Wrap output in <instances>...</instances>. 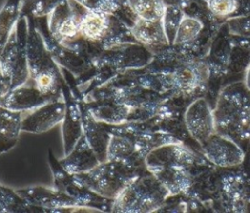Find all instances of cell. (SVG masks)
Masks as SVG:
<instances>
[{
  "instance_id": "1",
  "label": "cell",
  "mask_w": 250,
  "mask_h": 213,
  "mask_svg": "<svg viewBox=\"0 0 250 213\" xmlns=\"http://www.w3.org/2000/svg\"><path fill=\"white\" fill-rule=\"evenodd\" d=\"M213 113L217 132L235 141L250 138V91L244 83L223 89Z\"/></svg>"
},
{
  "instance_id": "2",
  "label": "cell",
  "mask_w": 250,
  "mask_h": 213,
  "mask_svg": "<svg viewBox=\"0 0 250 213\" xmlns=\"http://www.w3.org/2000/svg\"><path fill=\"white\" fill-rule=\"evenodd\" d=\"M26 17L28 20L27 64L29 78L43 93L62 95V87L65 80L62 68L47 49L36 25L35 18Z\"/></svg>"
},
{
  "instance_id": "3",
  "label": "cell",
  "mask_w": 250,
  "mask_h": 213,
  "mask_svg": "<svg viewBox=\"0 0 250 213\" xmlns=\"http://www.w3.org/2000/svg\"><path fill=\"white\" fill-rule=\"evenodd\" d=\"M168 197V192L162 184L146 169L113 199L111 212H156Z\"/></svg>"
},
{
  "instance_id": "4",
  "label": "cell",
  "mask_w": 250,
  "mask_h": 213,
  "mask_svg": "<svg viewBox=\"0 0 250 213\" xmlns=\"http://www.w3.org/2000/svg\"><path fill=\"white\" fill-rule=\"evenodd\" d=\"M146 170V166H132L107 159L92 170L76 176L98 194L114 199L135 178Z\"/></svg>"
},
{
  "instance_id": "5",
  "label": "cell",
  "mask_w": 250,
  "mask_h": 213,
  "mask_svg": "<svg viewBox=\"0 0 250 213\" xmlns=\"http://www.w3.org/2000/svg\"><path fill=\"white\" fill-rule=\"evenodd\" d=\"M27 35L28 20L26 16L21 15L0 53V76L9 82V90L22 85L29 79Z\"/></svg>"
},
{
  "instance_id": "6",
  "label": "cell",
  "mask_w": 250,
  "mask_h": 213,
  "mask_svg": "<svg viewBox=\"0 0 250 213\" xmlns=\"http://www.w3.org/2000/svg\"><path fill=\"white\" fill-rule=\"evenodd\" d=\"M48 162L52 171L53 187L55 189L76 199L83 208L101 212H111L113 199L98 194L79 180L76 175L65 170L51 149H48Z\"/></svg>"
},
{
  "instance_id": "7",
  "label": "cell",
  "mask_w": 250,
  "mask_h": 213,
  "mask_svg": "<svg viewBox=\"0 0 250 213\" xmlns=\"http://www.w3.org/2000/svg\"><path fill=\"white\" fill-rule=\"evenodd\" d=\"M35 22L55 62L61 68L67 70L74 76L75 84L80 90L95 75V65L87 62L73 49L53 38L48 29L47 17L35 18Z\"/></svg>"
},
{
  "instance_id": "8",
  "label": "cell",
  "mask_w": 250,
  "mask_h": 213,
  "mask_svg": "<svg viewBox=\"0 0 250 213\" xmlns=\"http://www.w3.org/2000/svg\"><path fill=\"white\" fill-rule=\"evenodd\" d=\"M153 53L140 43H127L104 49L98 64L110 66L117 73L146 67L152 60Z\"/></svg>"
},
{
  "instance_id": "9",
  "label": "cell",
  "mask_w": 250,
  "mask_h": 213,
  "mask_svg": "<svg viewBox=\"0 0 250 213\" xmlns=\"http://www.w3.org/2000/svg\"><path fill=\"white\" fill-rule=\"evenodd\" d=\"M16 192L27 202L43 207L47 209L49 213L93 211L91 209L81 207L76 199L55 189L53 186H31L18 189Z\"/></svg>"
},
{
  "instance_id": "10",
  "label": "cell",
  "mask_w": 250,
  "mask_h": 213,
  "mask_svg": "<svg viewBox=\"0 0 250 213\" xmlns=\"http://www.w3.org/2000/svg\"><path fill=\"white\" fill-rule=\"evenodd\" d=\"M86 8L75 0H64L47 17L50 34L62 43L79 34L81 16Z\"/></svg>"
},
{
  "instance_id": "11",
  "label": "cell",
  "mask_w": 250,
  "mask_h": 213,
  "mask_svg": "<svg viewBox=\"0 0 250 213\" xmlns=\"http://www.w3.org/2000/svg\"><path fill=\"white\" fill-rule=\"evenodd\" d=\"M201 149L205 158L218 167H235L244 160V151L237 142L217 131L201 145Z\"/></svg>"
},
{
  "instance_id": "12",
  "label": "cell",
  "mask_w": 250,
  "mask_h": 213,
  "mask_svg": "<svg viewBox=\"0 0 250 213\" xmlns=\"http://www.w3.org/2000/svg\"><path fill=\"white\" fill-rule=\"evenodd\" d=\"M184 122L188 135L200 146L217 131L213 109L205 98H197L188 106Z\"/></svg>"
},
{
  "instance_id": "13",
  "label": "cell",
  "mask_w": 250,
  "mask_h": 213,
  "mask_svg": "<svg viewBox=\"0 0 250 213\" xmlns=\"http://www.w3.org/2000/svg\"><path fill=\"white\" fill-rule=\"evenodd\" d=\"M194 162V153L180 141L163 144L151 149L145 157V165L150 173L172 166L188 168Z\"/></svg>"
},
{
  "instance_id": "14",
  "label": "cell",
  "mask_w": 250,
  "mask_h": 213,
  "mask_svg": "<svg viewBox=\"0 0 250 213\" xmlns=\"http://www.w3.org/2000/svg\"><path fill=\"white\" fill-rule=\"evenodd\" d=\"M62 97V95L43 93L32 80L29 82L28 79L22 85L7 91L0 102V106L11 110L26 112Z\"/></svg>"
},
{
  "instance_id": "15",
  "label": "cell",
  "mask_w": 250,
  "mask_h": 213,
  "mask_svg": "<svg viewBox=\"0 0 250 213\" xmlns=\"http://www.w3.org/2000/svg\"><path fill=\"white\" fill-rule=\"evenodd\" d=\"M65 111L63 98L53 100L22 116L21 131L42 134L62 123Z\"/></svg>"
},
{
  "instance_id": "16",
  "label": "cell",
  "mask_w": 250,
  "mask_h": 213,
  "mask_svg": "<svg viewBox=\"0 0 250 213\" xmlns=\"http://www.w3.org/2000/svg\"><path fill=\"white\" fill-rule=\"evenodd\" d=\"M210 75V69L203 58L185 60L171 72L175 94L193 92L206 83Z\"/></svg>"
},
{
  "instance_id": "17",
  "label": "cell",
  "mask_w": 250,
  "mask_h": 213,
  "mask_svg": "<svg viewBox=\"0 0 250 213\" xmlns=\"http://www.w3.org/2000/svg\"><path fill=\"white\" fill-rule=\"evenodd\" d=\"M65 80V79H64ZM62 98L65 103L64 116L62 121V139L64 155L69 153L83 135V122L80 106L73 97L66 81L62 87Z\"/></svg>"
},
{
  "instance_id": "18",
  "label": "cell",
  "mask_w": 250,
  "mask_h": 213,
  "mask_svg": "<svg viewBox=\"0 0 250 213\" xmlns=\"http://www.w3.org/2000/svg\"><path fill=\"white\" fill-rule=\"evenodd\" d=\"M76 101L80 106L82 114L83 135L96 152L100 162H104L107 159V147L111 137L107 130V123L97 120L91 114L86 106L84 99Z\"/></svg>"
},
{
  "instance_id": "19",
  "label": "cell",
  "mask_w": 250,
  "mask_h": 213,
  "mask_svg": "<svg viewBox=\"0 0 250 213\" xmlns=\"http://www.w3.org/2000/svg\"><path fill=\"white\" fill-rule=\"evenodd\" d=\"M91 114L99 121L107 124L128 122L130 107L112 97H103L85 102Z\"/></svg>"
},
{
  "instance_id": "20",
  "label": "cell",
  "mask_w": 250,
  "mask_h": 213,
  "mask_svg": "<svg viewBox=\"0 0 250 213\" xmlns=\"http://www.w3.org/2000/svg\"><path fill=\"white\" fill-rule=\"evenodd\" d=\"M233 47L232 36L229 33L226 24L215 34L210 44L208 54L204 59L210 73H223L228 71L229 61Z\"/></svg>"
},
{
  "instance_id": "21",
  "label": "cell",
  "mask_w": 250,
  "mask_h": 213,
  "mask_svg": "<svg viewBox=\"0 0 250 213\" xmlns=\"http://www.w3.org/2000/svg\"><path fill=\"white\" fill-rule=\"evenodd\" d=\"M59 160L65 170L75 175L88 172L101 163L84 135L81 136L71 151Z\"/></svg>"
},
{
  "instance_id": "22",
  "label": "cell",
  "mask_w": 250,
  "mask_h": 213,
  "mask_svg": "<svg viewBox=\"0 0 250 213\" xmlns=\"http://www.w3.org/2000/svg\"><path fill=\"white\" fill-rule=\"evenodd\" d=\"M131 31L136 41L152 53L170 45L164 31L162 20L148 21L138 18L131 26Z\"/></svg>"
},
{
  "instance_id": "23",
  "label": "cell",
  "mask_w": 250,
  "mask_h": 213,
  "mask_svg": "<svg viewBox=\"0 0 250 213\" xmlns=\"http://www.w3.org/2000/svg\"><path fill=\"white\" fill-rule=\"evenodd\" d=\"M112 18V14L85 9L80 20L79 34L102 45L108 33Z\"/></svg>"
},
{
  "instance_id": "24",
  "label": "cell",
  "mask_w": 250,
  "mask_h": 213,
  "mask_svg": "<svg viewBox=\"0 0 250 213\" xmlns=\"http://www.w3.org/2000/svg\"><path fill=\"white\" fill-rule=\"evenodd\" d=\"M23 112L0 106V156L18 144L21 131Z\"/></svg>"
},
{
  "instance_id": "25",
  "label": "cell",
  "mask_w": 250,
  "mask_h": 213,
  "mask_svg": "<svg viewBox=\"0 0 250 213\" xmlns=\"http://www.w3.org/2000/svg\"><path fill=\"white\" fill-rule=\"evenodd\" d=\"M107 159L132 166H146L145 156L138 150L135 144L128 137L120 134H111L107 147Z\"/></svg>"
},
{
  "instance_id": "26",
  "label": "cell",
  "mask_w": 250,
  "mask_h": 213,
  "mask_svg": "<svg viewBox=\"0 0 250 213\" xmlns=\"http://www.w3.org/2000/svg\"><path fill=\"white\" fill-rule=\"evenodd\" d=\"M152 174L168 192L169 197L188 192L192 184L191 176L187 167H166L158 169Z\"/></svg>"
},
{
  "instance_id": "27",
  "label": "cell",
  "mask_w": 250,
  "mask_h": 213,
  "mask_svg": "<svg viewBox=\"0 0 250 213\" xmlns=\"http://www.w3.org/2000/svg\"><path fill=\"white\" fill-rule=\"evenodd\" d=\"M204 29L205 22L202 18L185 13L172 45L189 48L194 51L203 35Z\"/></svg>"
},
{
  "instance_id": "28",
  "label": "cell",
  "mask_w": 250,
  "mask_h": 213,
  "mask_svg": "<svg viewBox=\"0 0 250 213\" xmlns=\"http://www.w3.org/2000/svg\"><path fill=\"white\" fill-rule=\"evenodd\" d=\"M0 213H48V211L24 200L16 190L0 184Z\"/></svg>"
},
{
  "instance_id": "29",
  "label": "cell",
  "mask_w": 250,
  "mask_h": 213,
  "mask_svg": "<svg viewBox=\"0 0 250 213\" xmlns=\"http://www.w3.org/2000/svg\"><path fill=\"white\" fill-rule=\"evenodd\" d=\"M21 3L22 0H6L0 8V53L21 15Z\"/></svg>"
},
{
  "instance_id": "30",
  "label": "cell",
  "mask_w": 250,
  "mask_h": 213,
  "mask_svg": "<svg viewBox=\"0 0 250 213\" xmlns=\"http://www.w3.org/2000/svg\"><path fill=\"white\" fill-rule=\"evenodd\" d=\"M222 182L223 194L227 204L233 211H242L244 208V187L243 184L234 175H226Z\"/></svg>"
},
{
  "instance_id": "31",
  "label": "cell",
  "mask_w": 250,
  "mask_h": 213,
  "mask_svg": "<svg viewBox=\"0 0 250 213\" xmlns=\"http://www.w3.org/2000/svg\"><path fill=\"white\" fill-rule=\"evenodd\" d=\"M128 3L137 18L148 21L162 20L166 7L162 0H128Z\"/></svg>"
},
{
  "instance_id": "32",
  "label": "cell",
  "mask_w": 250,
  "mask_h": 213,
  "mask_svg": "<svg viewBox=\"0 0 250 213\" xmlns=\"http://www.w3.org/2000/svg\"><path fill=\"white\" fill-rule=\"evenodd\" d=\"M185 16V10L179 6L168 5L165 7L164 15L162 17V23L164 31L170 45L173 44L179 25Z\"/></svg>"
},
{
  "instance_id": "33",
  "label": "cell",
  "mask_w": 250,
  "mask_h": 213,
  "mask_svg": "<svg viewBox=\"0 0 250 213\" xmlns=\"http://www.w3.org/2000/svg\"><path fill=\"white\" fill-rule=\"evenodd\" d=\"M64 0H22L21 15L33 18L48 17Z\"/></svg>"
},
{
  "instance_id": "34",
  "label": "cell",
  "mask_w": 250,
  "mask_h": 213,
  "mask_svg": "<svg viewBox=\"0 0 250 213\" xmlns=\"http://www.w3.org/2000/svg\"><path fill=\"white\" fill-rule=\"evenodd\" d=\"M209 13L218 20H227L237 15L239 10L238 0H205Z\"/></svg>"
},
{
  "instance_id": "35",
  "label": "cell",
  "mask_w": 250,
  "mask_h": 213,
  "mask_svg": "<svg viewBox=\"0 0 250 213\" xmlns=\"http://www.w3.org/2000/svg\"><path fill=\"white\" fill-rule=\"evenodd\" d=\"M225 24L231 36L250 39V13L232 16L225 21Z\"/></svg>"
},
{
  "instance_id": "36",
  "label": "cell",
  "mask_w": 250,
  "mask_h": 213,
  "mask_svg": "<svg viewBox=\"0 0 250 213\" xmlns=\"http://www.w3.org/2000/svg\"><path fill=\"white\" fill-rule=\"evenodd\" d=\"M111 10L112 15L119 18L128 26H132L138 19L131 9L128 0H104Z\"/></svg>"
},
{
  "instance_id": "37",
  "label": "cell",
  "mask_w": 250,
  "mask_h": 213,
  "mask_svg": "<svg viewBox=\"0 0 250 213\" xmlns=\"http://www.w3.org/2000/svg\"><path fill=\"white\" fill-rule=\"evenodd\" d=\"M84 8L90 11L95 12H104L108 14H112L110 8L104 0H75Z\"/></svg>"
},
{
  "instance_id": "38",
  "label": "cell",
  "mask_w": 250,
  "mask_h": 213,
  "mask_svg": "<svg viewBox=\"0 0 250 213\" xmlns=\"http://www.w3.org/2000/svg\"><path fill=\"white\" fill-rule=\"evenodd\" d=\"M162 1L165 4V6L174 5V6H179L183 9H185V8L188 7L190 4H192L193 2L198 1V0H162ZM202 1H205V0H202Z\"/></svg>"
},
{
  "instance_id": "39",
  "label": "cell",
  "mask_w": 250,
  "mask_h": 213,
  "mask_svg": "<svg viewBox=\"0 0 250 213\" xmlns=\"http://www.w3.org/2000/svg\"><path fill=\"white\" fill-rule=\"evenodd\" d=\"M8 90H9V82L4 77L0 76V102Z\"/></svg>"
},
{
  "instance_id": "40",
  "label": "cell",
  "mask_w": 250,
  "mask_h": 213,
  "mask_svg": "<svg viewBox=\"0 0 250 213\" xmlns=\"http://www.w3.org/2000/svg\"><path fill=\"white\" fill-rule=\"evenodd\" d=\"M248 41V43L250 44V39H246ZM243 83L245 85V87L250 91V63L244 72V80H243Z\"/></svg>"
},
{
  "instance_id": "41",
  "label": "cell",
  "mask_w": 250,
  "mask_h": 213,
  "mask_svg": "<svg viewBox=\"0 0 250 213\" xmlns=\"http://www.w3.org/2000/svg\"><path fill=\"white\" fill-rule=\"evenodd\" d=\"M249 140H250V138H249Z\"/></svg>"
}]
</instances>
